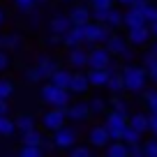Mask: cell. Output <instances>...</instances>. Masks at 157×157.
<instances>
[{
    "mask_svg": "<svg viewBox=\"0 0 157 157\" xmlns=\"http://www.w3.org/2000/svg\"><path fill=\"white\" fill-rule=\"evenodd\" d=\"M88 116H90V106H88V102H69V106H67V118L69 120H76V123H81V120H88Z\"/></svg>",
    "mask_w": 157,
    "mask_h": 157,
    "instance_id": "11",
    "label": "cell"
},
{
    "mask_svg": "<svg viewBox=\"0 0 157 157\" xmlns=\"http://www.w3.org/2000/svg\"><path fill=\"white\" fill-rule=\"evenodd\" d=\"M143 157H157V136L143 143Z\"/></svg>",
    "mask_w": 157,
    "mask_h": 157,
    "instance_id": "38",
    "label": "cell"
},
{
    "mask_svg": "<svg viewBox=\"0 0 157 157\" xmlns=\"http://www.w3.org/2000/svg\"><path fill=\"white\" fill-rule=\"evenodd\" d=\"M25 78H28L30 83H39V81H42V78H39V74H37V69H35V67H30L28 72H25Z\"/></svg>",
    "mask_w": 157,
    "mask_h": 157,
    "instance_id": "41",
    "label": "cell"
},
{
    "mask_svg": "<svg viewBox=\"0 0 157 157\" xmlns=\"http://www.w3.org/2000/svg\"><path fill=\"white\" fill-rule=\"evenodd\" d=\"M116 0H90V10H106V7H113Z\"/></svg>",
    "mask_w": 157,
    "mask_h": 157,
    "instance_id": "40",
    "label": "cell"
},
{
    "mask_svg": "<svg viewBox=\"0 0 157 157\" xmlns=\"http://www.w3.org/2000/svg\"><path fill=\"white\" fill-rule=\"evenodd\" d=\"M69 19H72L74 25H81V23H88V21H93V10L90 7H74L72 12H69Z\"/></svg>",
    "mask_w": 157,
    "mask_h": 157,
    "instance_id": "20",
    "label": "cell"
},
{
    "mask_svg": "<svg viewBox=\"0 0 157 157\" xmlns=\"http://www.w3.org/2000/svg\"><path fill=\"white\" fill-rule=\"evenodd\" d=\"M21 37L19 35H5V49H19Z\"/></svg>",
    "mask_w": 157,
    "mask_h": 157,
    "instance_id": "39",
    "label": "cell"
},
{
    "mask_svg": "<svg viewBox=\"0 0 157 157\" xmlns=\"http://www.w3.org/2000/svg\"><path fill=\"white\" fill-rule=\"evenodd\" d=\"M65 123H67V109H60V106H51V111H46L42 118V127L46 132H56Z\"/></svg>",
    "mask_w": 157,
    "mask_h": 157,
    "instance_id": "5",
    "label": "cell"
},
{
    "mask_svg": "<svg viewBox=\"0 0 157 157\" xmlns=\"http://www.w3.org/2000/svg\"><path fill=\"white\" fill-rule=\"evenodd\" d=\"M5 23V10H2V7H0V25Z\"/></svg>",
    "mask_w": 157,
    "mask_h": 157,
    "instance_id": "52",
    "label": "cell"
},
{
    "mask_svg": "<svg viewBox=\"0 0 157 157\" xmlns=\"http://www.w3.org/2000/svg\"><path fill=\"white\" fill-rule=\"evenodd\" d=\"M129 125H132L134 129H139V132H150V116H143V113H134L132 118H129Z\"/></svg>",
    "mask_w": 157,
    "mask_h": 157,
    "instance_id": "24",
    "label": "cell"
},
{
    "mask_svg": "<svg viewBox=\"0 0 157 157\" xmlns=\"http://www.w3.org/2000/svg\"><path fill=\"white\" fill-rule=\"evenodd\" d=\"M35 69H37L39 78L44 81V78H51V74L58 69V63H56L53 58H39V60H37V65H35Z\"/></svg>",
    "mask_w": 157,
    "mask_h": 157,
    "instance_id": "18",
    "label": "cell"
},
{
    "mask_svg": "<svg viewBox=\"0 0 157 157\" xmlns=\"http://www.w3.org/2000/svg\"><path fill=\"white\" fill-rule=\"evenodd\" d=\"M10 113V104H7V99L0 97V116H7Z\"/></svg>",
    "mask_w": 157,
    "mask_h": 157,
    "instance_id": "47",
    "label": "cell"
},
{
    "mask_svg": "<svg viewBox=\"0 0 157 157\" xmlns=\"http://www.w3.org/2000/svg\"><path fill=\"white\" fill-rule=\"evenodd\" d=\"M104 46L111 51V56H123V51L127 49V46H132V44H129L125 37H120V35H113V33H111V37L106 39V44H104Z\"/></svg>",
    "mask_w": 157,
    "mask_h": 157,
    "instance_id": "17",
    "label": "cell"
},
{
    "mask_svg": "<svg viewBox=\"0 0 157 157\" xmlns=\"http://www.w3.org/2000/svg\"><path fill=\"white\" fill-rule=\"evenodd\" d=\"M143 12V19H146V23H155L157 21V5H152V2H146V5L141 7Z\"/></svg>",
    "mask_w": 157,
    "mask_h": 157,
    "instance_id": "31",
    "label": "cell"
},
{
    "mask_svg": "<svg viewBox=\"0 0 157 157\" xmlns=\"http://www.w3.org/2000/svg\"><path fill=\"white\" fill-rule=\"evenodd\" d=\"M146 2H150V0H134L132 5H136V7H143V5H146Z\"/></svg>",
    "mask_w": 157,
    "mask_h": 157,
    "instance_id": "50",
    "label": "cell"
},
{
    "mask_svg": "<svg viewBox=\"0 0 157 157\" xmlns=\"http://www.w3.org/2000/svg\"><path fill=\"white\" fill-rule=\"evenodd\" d=\"M67 63H69V67H74V69L88 67V51L81 49V44H78V46H72V49H69V53H67Z\"/></svg>",
    "mask_w": 157,
    "mask_h": 157,
    "instance_id": "10",
    "label": "cell"
},
{
    "mask_svg": "<svg viewBox=\"0 0 157 157\" xmlns=\"http://www.w3.org/2000/svg\"><path fill=\"white\" fill-rule=\"evenodd\" d=\"M150 39H152V35H150V25H148V23L127 28V42L132 46H146Z\"/></svg>",
    "mask_w": 157,
    "mask_h": 157,
    "instance_id": "6",
    "label": "cell"
},
{
    "mask_svg": "<svg viewBox=\"0 0 157 157\" xmlns=\"http://www.w3.org/2000/svg\"><path fill=\"white\" fill-rule=\"evenodd\" d=\"M143 23H146V19H143L141 7L129 5V10L123 14V25H127V28H134V25H143Z\"/></svg>",
    "mask_w": 157,
    "mask_h": 157,
    "instance_id": "14",
    "label": "cell"
},
{
    "mask_svg": "<svg viewBox=\"0 0 157 157\" xmlns=\"http://www.w3.org/2000/svg\"><path fill=\"white\" fill-rule=\"evenodd\" d=\"M129 155H132V157H143V143H134V146H129Z\"/></svg>",
    "mask_w": 157,
    "mask_h": 157,
    "instance_id": "42",
    "label": "cell"
},
{
    "mask_svg": "<svg viewBox=\"0 0 157 157\" xmlns=\"http://www.w3.org/2000/svg\"><path fill=\"white\" fill-rule=\"evenodd\" d=\"M150 25V35H152V39H157V21L155 23H148Z\"/></svg>",
    "mask_w": 157,
    "mask_h": 157,
    "instance_id": "48",
    "label": "cell"
},
{
    "mask_svg": "<svg viewBox=\"0 0 157 157\" xmlns=\"http://www.w3.org/2000/svg\"><path fill=\"white\" fill-rule=\"evenodd\" d=\"M116 2H120V5H125V7H129L134 2V0H116Z\"/></svg>",
    "mask_w": 157,
    "mask_h": 157,
    "instance_id": "51",
    "label": "cell"
},
{
    "mask_svg": "<svg viewBox=\"0 0 157 157\" xmlns=\"http://www.w3.org/2000/svg\"><path fill=\"white\" fill-rule=\"evenodd\" d=\"M106 12H109V7H106V10H93V19L99 21V23H104V19H106Z\"/></svg>",
    "mask_w": 157,
    "mask_h": 157,
    "instance_id": "43",
    "label": "cell"
},
{
    "mask_svg": "<svg viewBox=\"0 0 157 157\" xmlns=\"http://www.w3.org/2000/svg\"><path fill=\"white\" fill-rule=\"evenodd\" d=\"M88 106H90V116H99L106 109V102L102 97H93V99H88Z\"/></svg>",
    "mask_w": 157,
    "mask_h": 157,
    "instance_id": "30",
    "label": "cell"
},
{
    "mask_svg": "<svg viewBox=\"0 0 157 157\" xmlns=\"http://www.w3.org/2000/svg\"><path fill=\"white\" fill-rule=\"evenodd\" d=\"M14 123H16V129H19L21 134H23V132H30V129H35V118H33V116H28V113L19 116Z\"/></svg>",
    "mask_w": 157,
    "mask_h": 157,
    "instance_id": "27",
    "label": "cell"
},
{
    "mask_svg": "<svg viewBox=\"0 0 157 157\" xmlns=\"http://www.w3.org/2000/svg\"><path fill=\"white\" fill-rule=\"evenodd\" d=\"M148 51H150V53H155V56H157V39H152V44H150V49H148Z\"/></svg>",
    "mask_w": 157,
    "mask_h": 157,
    "instance_id": "49",
    "label": "cell"
},
{
    "mask_svg": "<svg viewBox=\"0 0 157 157\" xmlns=\"http://www.w3.org/2000/svg\"><path fill=\"white\" fill-rule=\"evenodd\" d=\"M46 139L37 132V129H30V132H23L21 134V143L23 146H44Z\"/></svg>",
    "mask_w": 157,
    "mask_h": 157,
    "instance_id": "26",
    "label": "cell"
},
{
    "mask_svg": "<svg viewBox=\"0 0 157 157\" xmlns=\"http://www.w3.org/2000/svg\"><path fill=\"white\" fill-rule=\"evenodd\" d=\"M16 132V123L7 116H0V136H12Z\"/></svg>",
    "mask_w": 157,
    "mask_h": 157,
    "instance_id": "29",
    "label": "cell"
},
{
    "mask_svg": "<svg viewBox=\"0 0 157 157\" xmlns=\"http://www.w3.org/2000/svg\"><path fill=\"white\" fill-rule=\"evenodd\" d=\"M51 83H56V86H60V88H67L69 90V81H72V72L69 69H63V67H58L53 74H51V78H49Z\"/></svg>",
    "mask_w": 157,
    "mask_h": 157,
    "instance_id": "22",
    "label": "cell"
},
{
    "mask_svg": "<svg viewBox=\"0 0 157 157\" xmlns=\"http://www.w3.org/2000/svg\"><path fill=\"white\" fill-rule=\"evenodd\" d=\"M109 78V69L106 67H90L88 69V81L93 88H104Z\"/></svg>",
    "mask_w": 157,
    "mask_h": 157,
    "instance_id": "16",
    "label": "cell"
},
{
    "mask_svg": "<svg viewBox=\"0 0 157 157\" xmlns=\"http://www.w3.org/2000/svg\"><path fill=\"white\" fill-rule=\"evenodd\" d=\"M42 99H44L46 104H51V106H60V109H67L69 106V90L67 88H60V86H56V83H51L49 81V86H42Z\"/></svg>",
    "mask_w": 157,
    "mask_h": 157,
    "instance_id": "3",
    "label": "cell"
},
{
    "mask_svg": "<svg viewBox=\"0 0 157 157\" xmlns=\"http://www.w3.org/2000/svg\"><path fill=\"white\" fill-rule=\"evenodd\" d=\"M104 88H106L111 95H120L125 90V81H123L120 69H118V72H109V78H106V86H104Z\"/></svg>",
    "mask_w": 157,
    "mask_h": 157,
    "instance_id": "19",
    "label": "cell"
},
{
    "mask_svg": "<svg viewBox=\"0 0 157 157\" xmlns=\"http://www.w3.org/2000/svg\"><path fill=\"white\" fill-rule=\"evenodd\" d=\"M69 155L72 157H90L93 155V148L90 146H72L69 148Z\"/></svg>",
    "mask_w": 157,
    "mask_h": 157,
    "instance_id": "36",
    "label": "cell"
},
{
    "mask_svg": "<svg viewBox=\"0 0 157 157\" xmlns=\"http://www.w3.org/2000/svg\"><path fill=\"white\" fill-rule=\"evenodd\" d=\"M53 143H56V148L69 150L72 146H76V129L63 125L60 129H56V132H53Z\"/></svg>",
    "mask_w": 157,
    "mask_h": 157,
    "instance_id": "7",
    "label": "cell"
},
{
    "mask_svg": "<svg viewBox=\"0 0 157 157\" xmlns=\"http://www.w3.org/2000/svg\"><path fill=\"white\" fill-rule=\"evenodd\" d=\"M104 152H106L109 157H127L129 155V146L123 141V139H113V141L106 143Z\"/></svg>",
    "mask_w": 157,
    "mask_h": 157,
    "instance_id": "15",
    "label": "cell"
},
{
    "mask_svg": "<svg viewBox=\"0 0 157 157\" xmlns=\"http://www.w3.org/2000/svg\"><path fill=\"white\" fill-rule=\"evenodd\" d=\"M19 155H23V157H42L44 155V146H23L19 150Z\"/></svg>",
    "mask_w": 157,
    "mask_h": 157,
    "instance_id": "32",
    "label": "cell"
},
{
    "mask_svg": "<svg viewBox=\"0 0 157 157\" xmlns=\"http://www.w3.org/2000/svg\"><path fill=\"white\" fill-rule=\"evenodd\" d=\"M109 141H113V139L109 136V132H106L104 125H95V127L88 132V143L93 148H106Z\"/></svg>",
    "mask_w": 157,
    "mask_h": 157,
    "instance_id": "9",
    "label": "cell"
},
{
    "mask_svg": "<svg viewBox=\"0 0 157 157\" xmlns=\"http://www.w3.org/2000/svg\"><path fill=\"white\" fill-rule=\"evenodd\" d=\"M120 58H123L125 63H132V60H134V51H132V49H129V46H127V49L123 51V56H120Z\"/></svg>",
    "mask_w": 157,
    "mask_h": 157,
    "instance_id": "45",
    "label": "cell"
},
{
    "mask_svg": "<svg viewBox=\"0 0 157 157\" xmlns=\"http://www.w3.org/2000/svg\"><path fill=\"white\" fill-rule=\"evenodd\" d=\"M120 74H123L125 81V90L129 93H143L148 83V72L143 65H134V63H125L120 67Z\"/></svg>",
    "mask_w": 157,
    "mask_h": 157,
    "instance_id": "1",
    "label": "cell"
},
{
    "mask_svg": "<svg viewBox=\"0 0 157 157\" xmlns=\"http://www.w3.org/2000/svg\"><path fill=\"white\" fill-rule=\"evenodd\" d=\"M44 2H46V0H37V5H44Z\"/></svg>",
    "mask_w": 157,
    "mask_h": 157,
    "instance_id": "54",
    "label": "cell"
},
{
    "mask_svg": "<svg viewBox=\"0 0 157 157\" xmlns=\"http://www.w3.org/2000/svg\"><path fill=\"white\" fill-rule=\"evenodd\" d=\"M111 106H113V111H120V113H129V102L127 99H123V97H113L111 99Z\"/></svg>",
    "mask_w": 157,
    "mask_h": 157,
    "instance_id": "35",
    "label": "cell"
},
{
    "mask_svg": "<svg viewBox=\"0 0 157 157\" xmlns=\"http://www.w3.org/2000/svg\"><path fill=\"white\" fill-rule=\"evenodd\" d=\"M111 63V51L106 46H93L88 51V67H109Z\"/></svg>",
    "mask_w": 157,
    "mask_h": 157,
    "instance_id": "8",
    "label": "cell"
},
{
    "mask_svg": "<svg viewBox=\"0 0 157 157\" xmlns=\"http://www.w3.org/2000/svg\"><path fill=\"white\" fill-rule=\"evenodd\" d=\"M81 30V37L83 42H90V44H106V39L111 37V28L99 21H88V23L76 25Z\"/></svg>",
    "mask_w": 157,
    "mask_h": 157,
    "instance_id": "2",
    "label": "cell"
},
{
    "mask_svg": "<svg viewBox=\"0 0 157 157\" xmlns=\"http://www.w3.org/2000/svg\"><path fill=\"white\" fill-rule=\"evenodd\" d=\"M143 97H146L150 113H157V90H143Z\"/></svg>",
    "mask_w": 157,
    "mask_h": 157,
    "instance_id": "34",
    "label": "cell"
},
{
    "mask_svg": "<svg viewBox=\"0 0 157 157\" xmlns=\"http://www.w3.org/2000/svg\"><path fill=\"white\" fill-rule=\"evenodd\" d=\"M120 139H123V141L127 143V146H134V143H141V132H139V129H134L132 125H127Z\"/></svg>",
    "mask_w": 157,
    "mask_h": 157,
    "instance_id": "28",
    "label": "cell"
},
{
    "mask_svg": "<svg viewBox=\"0 0 157 157\" xmlns=\"http://www.w3.org/2000/svg\"><path fill=\"white\" fill-rule=\"evenodd\" d=\"M88 88H90L88 74H83V72L72 74V81H69V93H74V95H83V93H88Z\"/></svg>",
    "mask_w": 157,
    "mask_h": 157,
    "instance_id": "13",
    "label": "cell"
},
{
    "mask_svg": "<svg viewBox=\"0 0 157 157\" xmlns=\"http://www.w3.org/2000/svg\"><path fill=\"white\" fill-rule=\"evenodd\" d=\"M0 49H5V35H0Z\"/></svg>",
    "mask_w": 157,
    "mask_h": 157,
    "instance_id": "53",
    "label": "cell"
},
{
    "mask_svg": "<svg viewBox=\"0 0 157 157\" xmlns=\"http://www.w3.org/2000/svg\"><path fill=\"white\" fill-rule=\"evenodd\" d=\"M72 19H69V14H56L53 19L49 21V30L56 35H65L69 28H72Z\"/></svg>",
    "mask_w": 157,
    "mask_h": 157,
    "instance_id": "12",
    "label": "cell"
},
{
    "mask_svg": "<svg viewBox=\"0 0 157 157\" xmlns=\"http://www.w3.org/2000/svg\"><path fill=\"white\" fill-rule=\"evenodd\" d=\"M127 125H129V118H127V113L111 111V113L106 116V123H104V127H106V132H109V136H111V139H120Z\"/></svg>",
    "mask_w": 157,
    "mask_h": 157,
    "instance_id": "4",
    "label": "cell"
},
{
    "mask_svg": "<svg viewBox=\"0 0 157 157\" xmlns=\"http://www.w3.org/2000/svg\"><path fill=\"white\" fill-rule=\"evenodd\" d=\"M141 65H143V67H146V72H148V78H150L152 83L157 86V56H155V53H150V51H148V53L143 56Z\"/></svg>",
    "mask_w": 157,
    "mask_h": 157,
    "instance_id": "21",
    "label": "cell"
},
{
    "mask_svg": "<svg viewBox=\"0 0 157 157\" xmlns=\"http://www.w3.org/2000/svg\"><path fill=\"white\" fill-rule=\"evenodd\" d=\"M7 67H10V56L5 51H0V72H5Z\"/></svg>",
    "mask_w": 157,
    "mask_h": 157,
    "instance_id": "44",
    "label": "cell"
},
{
    "mask_svg": "<svg viewBox=\"0 0 157 157\" xmlns=\"http://www.w3.org/2000/svg\"><path fill=\"white\" fill-rule=\"evenodd\" d=\"M63 44L67 46V49H72V46H78V44H83V37H81V30H78L76 25H72V28H69L67 33L63 35Z\"/></svg>",
    "mask_w": 157,
    "mask_h": 157,
    "instance_id": "23",
    "label": "cell"
},
{
    "mask_svg": "<svg viewBox=\"0 0 157 157\" xmlns=\"http://www.w3.org/2000/svg\"><path fill=\"white\" fill-rule=\"evenodd\" d=\"M14 5H16V10L28 14V12H33L35 7H37V0H14Z\"/></svg>",
    "mask_w": 157,
    "mask_h": 157,
    "instance_id": "37",
    "label": "cell"
},
{
    "mask_svg": "<svg viewBox=\"0 0 157 157\" xmlns=\"http://www.w3.org/2000/svg\"><path fill=\"white\" fill-rule=\"evenodd\" d=\"M150 132L152 136H157V113H150Z\"/></svg>",
    "mask_w": 157,
    "mask_h": 157,
    "instance_id": "46",
    "label": "cell"
},
{
    "mask_svg": "<svg viewBox=\"0 0 157 157\" xmlns=\"http://www.w3.org/2000/svg\"><path fill=\"white\" fill-rule=\"evenodd\" d=\"M14 95V83L7 81V78H0V97L2 99H10Z\"/></svg>",
    "mask_w": 157,
    "mask_h": 157,
    "instance_id": "33",
    "label": "cell"
},
{
    "mask_svg": "<svg viewBox=\"0 0 157 157\" xmlns=\"http://www.w3.org/2000/svg\"><path fill=\"white\" fill-rule=\"evenodd\" d=\"M123 14L125 12H120V10H116V7H109V12H106V19H104V25H109V28H120L123 25Z\"/></svg>",
    "mask_w": 157,
    "mask_h": 157,
    "instance_id": "25",
    "label": "cell"
}]
</instances>
